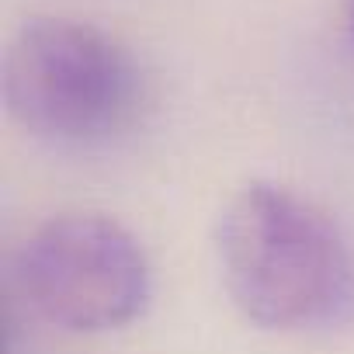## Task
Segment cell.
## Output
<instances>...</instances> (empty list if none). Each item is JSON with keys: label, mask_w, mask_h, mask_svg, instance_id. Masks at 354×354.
<instances>
[{"label": "cell", "mask_w": 354, "mask_h": 354, "mask_svg": "<svg viewBox=\"0 0 354 354\" xmlns=\"http://www.w3.org/2000/svg\"><path fill=\"white\" fill-rule=\"evenodd\" d=\"M223 285L268 330H316L354 313V247L309 198L254 181L216 226Z\"/></svg>", "instance_id": "cell-1"}, {"label": "cell", "mask_w": 354, "mask_h": 354, "mask_svg": "<svg viewBox=\"0 0 354 354\" xmlns=\"http://www.w3.org/2000/svg\"><path fill=\"white\" fill-rule=\"evenodd\" d=\"M0 97L25 132L87 146L132 122L142 77L132 53L108 32L70 18H32L4 49Z\"/></svg>", "instance_id": "cell-2"}, {"label": "cell", "mask_w": 354, "mask_h": 354, "mask_svg": "<svg viewBox=\"0 0 354 354\" xmlns=\"http://www.w3.org/2000/svg\"><path fill=\"white\" fill-rule=\"evenodd\" d=\"M21 299L53 326L101 333L132 323L149 302L139 240L104 216H56L18 250Z\"/></svg>", "instance_id": "cell-3"}, {"label": "cell", "mask_w": 354, "mask_h": 354, "mask_svg": "<svg viewBox=\"0 0 354 354\" xmlns=\"http://www.w3.org/2000/svg\"><path fill=\"white\" fill-rule=\"evenodd\" d=\"M347 28H351V39H354V0H347Z\"/></svg>", "instance_id": "cell-4"}]
</instances>
